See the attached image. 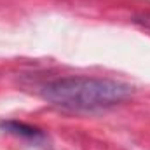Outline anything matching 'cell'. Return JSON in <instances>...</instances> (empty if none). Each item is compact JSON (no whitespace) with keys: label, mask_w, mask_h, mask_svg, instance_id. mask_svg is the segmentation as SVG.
<instances>
[{"label":"cell","mask_w":150,"mask_h":150,"mask_svg":"<svg viewBox=\"0 0 150 150\" xmlns=\"http://www.w3.org/2000/svg\"><path fill=\"white\" fill-rule=\"evenodd\" d=\"M131 96V86L101 77L72 75L47 82L42 98L67 110H101L110 108Z\"/></svg>","instance_id":"obj_1"},{"label":"cell","mask_w":150,"mask_h":150,"mask_svg":"<svg viewBox=\"0 0 150 150\" xmlns=\"http://www.w3.org/2000/svg\"><path fill=\"white\" fill-rule=\"evenodd\" d=\"M0 126L7 133H11L14 136H19V138H26V140H33V142H38V140L45 138V134L40 129L26 126V124H21V122H0Z\"/></svg>","instance_id":"obj_2"},{"label":"cell","mask_w":150,"mask_h":150,"mask_svg":"<svg viewBox=\"0 0 150 150\" xmlns=\"http://www.w3.org/2000/svg\"><path fill=\"white\" fill-rule=\"evenodd\" d=\"M142 23H143V26H145V28H149V30H150V18H147V16H145Z\"/></svg>","instance_id":"obj_3"}]
</instances>
